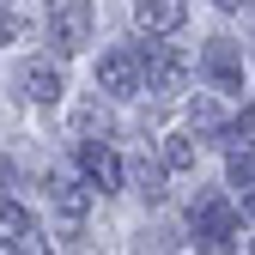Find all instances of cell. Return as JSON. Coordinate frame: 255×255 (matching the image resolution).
<instances>
[{"label": "cell", "mask_w": 255, "mask_h": 255, "mask_svg": "<svg viewBox=\"0 0 255 255\" xmlns=\"http://www.w3.org/2000/svg\"><path fill=\"white\" fill-rule=\"evenodd\" d=\"M195 243L207 249V255H249V243H243V219L231 213V201L225 195H201V207H195Z\"/></svg>", "instance_id": "1"}, {"label": "cell", "mask_w": 255, "mask_h": 255, "mask_svg": "<svg viewBox=\"0 0 255 255\" xmlns=\"http://www.w3.org/2000/svg\"><path fill=\"white\" fill-rule=\"evenodd\" d=\"M91 0H49L43 6V30H49V49L55 55H79L91 43Z\"/></svg>", "instance_id": "2"}, {"label": "cell", "mask_w": 255, "mask_h": 255, "mask_svg": "<svg viewBox=\"0 0 255 255\" xmlns=\"http://www.w3.org/2000/svg\"><path fill=\"white\" fill-rule=\"evenodd\" d=\"M140 61V91H158V98H176V91L188 85V55L170 49V43H140L134 49Z\"/></svg>", "instance_id": "3"}, {"label": "cell", "mask_w": 255, "mask_h": 255, "mask_svg": "<svg viewBox=\"0 0 255 255\" xmlns=\"http://www.w3.org/2000/svg\"><path fill=\"white\" fill-rule=\"evenodd\" d=\"M79 182L98 195H122V158L104 140H79Z\"/></svg>", "instance_id": "4"}, {"label": "cell", "mask_w": 255, "mask_h": 255, "mask_svg": "<svg viewBox=\"0 0 255 255\" xmlns=\"http://www.w3.org/2000/svg\"><path fill=\"white\" fill-rule=\"evenodd\" d=\"M49 207L61 213V225H67V231H79L85 213H91V188H85L73 170H49Z\"/></svg>", "instance_id": "5"}, {"label": "cell", "mask_w": 255, "mask_h": 255, "mask_svg": "<svg viewBox=\"0 0 255 255\" xmlns=\"http://www.w3.org/2000/svg\"><path fill=\"white\" fill-rule=\"evenodd\" d=\"M201 73H207L219 91H243V55H237V43H231V37H213V43L201 49Z\"/></svg>", "instance_id": "6"}, {"label": "cell", "mask_w": 255, "mask_h": 255, "mask_svg": "<svg viewBox=\"0 0 255 255\" xmlns=\"http://www.w3.org/2000/svg\"><path fill=\"white\" fill-rule=\"evenodd\" d=\"M98 91H110V98H134V91H140V61H134V49H110L98 61Z\"/></svg>", "instance_id": "7"}, {"label": "cell", "mask_w": 255, "mask_h": 255, "mask_svg": "<svg viewBox=\"0 0 255 255\" xmlns=\"http://www.w3.org/2000/svg\"><path fill=\"white\" fill-rule=\"evenodd\" d=\"M61 91H67V85H61L55 61H24V67H18V98L24 104H61Z\"/></svg>", "instance_id": "8"}, {"label": "cell", "mask_w": 255, "mask_h": 255, "mask_svg": "<svg viewBox=\"0 0 255 255\" xmlns=\"http://www.w3.org/2000/svg\"><path fill=\"white\" fill-rule=\"evenodd\" d=\"M134 24L146 37H170L182 24V0H134Z\"/></svg>", "instance_id": "9"}, {"label": "cell", "mask_w": 255, "mask_h": 255, "mask_svg": "<svg viewBox=\"0 0 255 255\" xmlns=\"http://www.w3.org/2000/svg\"><path fill=\"white\" fill-rule=\"evenodd\" d=\"M122 182H134L140 201H164V164H158V158H146V152L122 170Z\"/></svg>", "instance_id": "10"}, {"label": "cell", "mask_w": 255, "mask_h": 255, "mask_svg": "<svg viewBox=\"0 0 255 255\" xmlns=\"http://www.w3.org/2000/svg\"><path fill=\"white\" fill-rule=\"evenodd\" d=\"M18 237H37V219H30L18 201H0V249L18 243Z\"/></svg>", "instance_id": "11"}, {"label": "cell", "mask_w": 255, "mask_h": 255, "mask_svg": "<svg viewBox=\"0 0 255 255\" xmlns=\"http://www.w3.org/2000/svg\"><path fill=\"white\" fill-rule=\"evenodd\" d=\"M158 164H164V170H195V134H164Z\"/></svg>", "instance_id": "12"}, {"label": "cell", "mask_w": 255, "mask_h": 255, "mask_svg": "<svg viewBox=\"0 0 255 255\" xmlns=\"http://www.w3.org/2000/svg\"><path fill=\"white\" fill-rule=\"evenodd\" d=\"M176 243H182V237H176V231H170V225H146V231H140V243H134V249H140V255H170V249H176Z\"/></svg>", "instance_id": "13"}, {"label": "cell", "mask_w": 255, "mask_h": 255, "mask_svg": "<svg viewBox=\"0 0 255 255\" xmlns=\"http://www.w3.org/2000/svg\"><path fill=\"white\" fill-rule=\"evenodd\" d=\"M225 176H231V188H243V207H249V182H255V164H249V152H231Z\"/></svg>", "instance_id": "14"}, {"label": "cell", "mask_w": 255, "mask_h": 255, "mask_svg": "<svg viewBox=\"0 0 255 255\" xmlns=\"http://www.w3.org/2000/svg\"><path fill=\"white\" fill-rule=\"evenodd\" d=\"M24 37V24H18V12H6V6H0V49H6V43H18Z\"/></svg>", "instance_id": "15"}, {"label": "cell", "mask_w": 255, "mask_h": 255, "mask_svg": "<svg viewBox=\"0 0 255 255\" xmlns=\"http://www.w3.org/2000/svg\"><path fill=\"white\" fill-rule=\"evenodd\" d=\"M188 116H195V128H213V134H219V110L213 104H188Z\"/></svg>", "instance_id": "16"}, {"label": "cell", "mask_w": 255, "mask_h": 255, "mask_svg": "<svg viewBox=\"0 0 255 255\" xmlns=\"http://www.w3.org/2000/svg\"><path fill=\"white\" fill-rule=\"evenodd\" d=\"M104 122H110V116H104L98 104H85V110H79V128H85V134H91V128H98V134H104Z\"/></svg>", "instance_id": "17"}, {"label": "cell", "mask_w": 255, "mask_h": 255, "mask_svg": "<svg viewBox=\"0 0 255 255\" xmlns=\"http://www.w3.org/2000/svg\"><path fill=\"white\" fill-rule=\"evenodd\" d=\"M213 6H225V12H231V6H243V0H213Z\"/></svg>", "instance_id": "18"}, {"label": "cell", "mask_w": 255, "mask_h": 255, "mask_svg": "<svg viewBox=\"0 0 255 255\" xmlns=\"http://www.w3.org/2000/svg\"><path fill=\"white\" fill-rule=\"evenodd\" d=\"M0 255H12V249H0Z\"/></svg>", "instance_id": "19"}, {"label": "cell", "mask_w": 255, "mask_h": 255, "mask_svg": "<svg viewBox=\"0 0 255 255\" xmlns=\"http://www.w3.org/2000/svg\"><path fill=\"white\" fill-rule=\"evenodd\" d=\"M0 6H6V0H0Z\"/></svg>", "instance_id": "20"}]
</instances>
